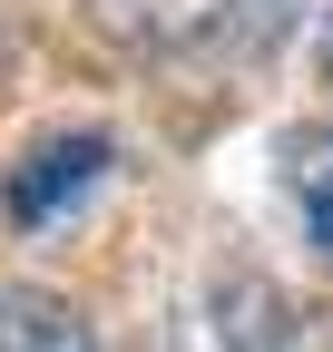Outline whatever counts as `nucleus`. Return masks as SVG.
Wrapping results in <instances>:
<instances>
[{
  "label": "nucleus",
  "mask_w": 333,
  "mask_h": 352,
  "mask_svg": "<svg viewBox=\"0 0 333 352\" xmlns=\"http://www.w3.org/2000/svg\"><path fill=\"white\" fill-rule=\"evenodd\" d=\"M108 166H118V138H108V127H50V138L0 176V215H10L20 235H39V226H59L78 196H98Z\"/></svg>",
  "instance_id": "obj_1"
},
{
  "label": "nucleus",
  "mask_w": 333,
  "mask_h": 352,
  "mask_svg": "<svg viewBox=\"0 0 333 352\" xmlns=\"http://www.w3.org/2000/svg\"><path fill=\"white\" fill-rule=\"evenodd\" d=\"M78 10H89V30L118 39V50L177 59V50H206V39L235 20V0H78Z\"/></svg>",
  "instance_id": "obj_2"
},
{
  "label": "nucleus",
  "mask_w": 333,
  "mask_h": 352,
  "mask_svg": "<svg viewBox=\"0 0 333 352\" xmlns=\"http://www.w3.org/2000/svg\"><path fill=\"white\" fill-rule=\"evenodd\" d=\"M0 352H98V323L50 284H0Z\"/></svg>",
  "instance_id": "obj_3"
},
{
  "label": "nucleus",
  "mask_w": 333,
  "mask_h": 352,
  "mask_svg": "<svg viewBox=\"0 0 333 352\" xmlns=\"http://www.w3.org/2000/svg\"><path fill=\"white\" fill-rule=\"evenodd\" d=\"M294 206H304V235H314V254H333V127L294 138Z\"/></svg>",
  "instance_id": "obj_4"
},
{
  "label": "nucleus",
  "mask_w": 333,
  "mask_h": 352,
  "mask_svg": "<svg viewBox=\"0 0 333 352\" xmlns=\"http://www.w3.org/2000/svg\"><path fill=\"white\" fill-rule=\"evenodd\" d=\"M166 352H226V333H216V323H206V314H186L177 333H166Z\"/></svg>",
  "instance_id": "obj_5"
},
{
  "label": "nucleus",
  "mask_w": 333,
  "mask_h": 352,
  "mask_svg": "<svg viewBox=\"0 0 333 352\" xmlns=\"http://www.w3.org/2000/svg\"><path fill=\"white\" fill-rule=\"evenodd\" d=\"M314 59H323V78H333V10H323V39H314Z\"/></svg>",
  "instance_id": "obj_6"
}]
</instances>
